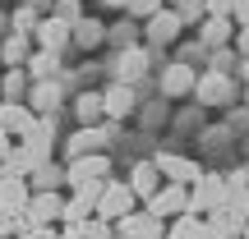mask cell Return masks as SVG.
I'll list each match as a JSON object with an SVG mask.
<instances>
[{"label":"cell","mask_w":249,"mask_h":239,"mask_svg":"<svg viewBox=\"0 0 249 239\" xmlns=\"http://www.w3.org/2000/svg\"><path fill=\"white\" fill-rule=\"evenodd\" d=\"M226 203V179L222 175H198L194 179V193H185V212L189 216H203L213 212V207Z\"/></svg>","instance_id":"obj_1"},{"label":"cell","mask_w":249,"mask_h":239,"mask_svg":"<svg viewBox=\"0 0 249 239\" xmlns=\"http://www.w3.org/2000/svg\"><path fill=\"white\" fill-rule=\"evenodd\" d=\"M134 203H139V198L129 193V184H102V193H97V207H92V216H97V221H107V225H116L124 212H134Z\"/></svg>","instance_id":"obj_2"},{"label":"cell","mask_w":249,"mask_h":239,"mask_svg":"<svg viewBox=\"0 0 249 239\" xmlns=\"http://www.w3.org/2000/svg\"><path fill=\"white\" fill-rule=\"evenodd\" d=\"M194 97H198V106H231L235 79H231V74L208 69V74H198V79H194Z\"/></svg>","instance_id":"obj_3"},{"label":"cell","mask_w":249,"mask_h":239,"mask_svg":"<svg viewBox=\"0 0 249 239\" xmlns=\"http://www.w3.org/2000/svg\"><path fill=\"white\" fill-rule=\"evenodd\" d=\"M185 193H189V184H171V179H161L157 193L143 198V203H148V216H157V221L180 216V212H185Z\"/></svg>","instance_id":"obj_4"},{"label":"cell","mask_w":249,"mask_h":239,"mask_svg":"<svg viewBox=\"0 0 249 239\" xmlns=\"http://www.w3.org/2000/svg\"><path fill=\"white\" fill-rule=\"evenodd\" d=\"M111 175V157H102V152H88V157H74L70 166H65V184H83V179H107Z\"/></svg>","instance_id":"obj_5"},{"label":"cell","mask_w":249,"mask_h":239,"mask_svg":"<svg viewBox=\"0 0 249 239\" xmlns=\"http://www.w3.org/2000/svg\"><path fill=\"white\" fill-rule=\"evenodd\" d=\"M116 230H120V239H161L166 235V221H157L148 212H124L116 221Z\"/></svg>","instance_id":"obj_6"},{"label":"cell","mask_w":249,"mask_h":239,"mask_svg":"<svg viewBox=\"0 0 249 239\" xmlns=\"http://www.w3.org/2000/svg\"><path fill=\"white\" fill-rule=\"evenodd\" d=\"M152 166H157V175L161 179H171V184H194L198 175H203V166L198 161H189V157H152Z\"/></svg>","instance_id":"obj_7"},{"label":"cell","mask_w":249,"mask_h":239,"mask_svg":"<svg viewBox=\"0 0 249 239\" xmlns=\"http://www.w3.org/2000/svg\"><path fill=\"white\" fill-rule=\"evenodd\" d=\"M143 37H148V46H171V42L180 37V18L161 5L152 18H143Z\"/></svg>","instance_id":"obj_8"},{"label":"cell","mask_w":249,"mask_h":239,"mask_svg":"<svg viewBox=\"0 0 249 239\" xmlns=\"http://www.w3.org/2000/svg\"><path fill=\"white\" fill-rule=\"evenodd\" d=\"M33 42L42 46V51H55V55H60L65 46H70V23H60V18L42 14V18H37V28H33Z\"/></svg>","instance_id":"obj_9"},{"label":"cell","mask_w":249,"mask_h":239,"mask_svg":"<svg viewBox=\"0 0 249 239\" xmlns=\"http://www.w3.org/2000/svg\"><path fill=\"white\" fill-rule=\"evenodd\" d=\"M28 179H18V175H0V212H9V216H23V207H28Z\"/></svg>","instance_id":"obj_10"},{"label":"cell","mask_w":249,"mask_h":239,"mask_svg":"<svg viewBox=\"0 0 249 239\" xmlns=\"http://www.w3.org/2000/svg\"><path fill=\"white\" fill-rule=\"evenodd\" d=\"M194 64H185V60H176V64H166L161 69V92L166 97H185V92H194Z\"/></svg>","instance_id":"obj_11"},{"label":"cell","mask_w":249,"mask_h":239,"mask_svg":"<svg viewBox=\"0 0 249 239\" xmlns=\"http://www.w3.org/2000/svg\"><path fill=\"white\" fill-rule=\"evenodd\" d=\"M107 147V129H97V124H79V133H74L70 143H65V157H88V152H102Z\"/></svg>","instance_id":"obj_12"},{"label":"cell","mask_w":249,"mask_h":239,"mask_svg":"<svg viewBox=\"0 0 249 239\" xmlns=\"http://www.w3.org/2000/svg\"><path fill=\"white\" fill-rule=\"evenodd\" d=\"M33 111L18 106V101H0V133H9V138H23L28 129H33Z\"/></svg>","instance_id":"obj_13"},{"label":"cell","mask_w":249,"mask_h":239,"mask_svg":"<svg viewBox=\"0 0 249 239\" xmlns=\"http://www.w3.org/2000/svg\"><path fill=\"white\" fill-rule=\"evenodd\" d=\"M28 101H33V115H51L55 106H60V83L55 79H42V83H28Z\"/></svg>","instance_id":"obj_14"},{"label":"cell","mask_w":249,"mask_h":239,"mask_svg":"<svg viewBox=\"0 0 249 239\" xmlns=\"http://www.w3.org/2000/svg\"><path fill=\"white\" fill-rule=\"evenodd\" d=\"M143 74H148V51L143 46H124L120 64H116V83H139Z\"/></svg>","instance_id":"obj_15"},{"label":"cell","mask_w":249,"mask_h":239,"mask_svg":"<svg viewBox=\"0 0 249 239\" xmlns=\"http://www.w3.org/2000/svg\"><path fill=\"white\" fill-rule=\"evenodd\" d=\"M37 161H42V157H37L33 147H23V143H18V147L5 152V161H0V175H18V179H28V175L37 170Z\"/></svg>","instance_id":"obj_16"},{"label":"cell","mask_w":249,"mask_h":239,"mask_svg":"<svg viewBox=\"0 0 249 239\" xmlns=\"http://www.w3.org/2000/svg\"><path fill=\"white\" fill-rule=\"evenodd\" d=\"M129 111H134V92H129V83H111V88L102 92V115L124 120Z\"/></svg>","instance_id":"obj_17"},{"label":"cell","mask_w":249,"mask_h":239,"mask_svg":"<svg viewBox=\"0 0 249 239\" xmlns=\"http://www.w3.org/2000/svg\"><path fill=\"white\" fill-rule=\"evenodd\" d=\"M28 46H33L28 32H0V60H5V69H18L28 60Z\"/></svg>","instance_id":"obj_18"},{"label":"cell","mask_w":249,"mask_h":239,"mask_svg":"<svg viewBox=\"0 0 249 239\" xmlns=\"http://www.w3.org/2000/svg\"><path fill=\"white\" fill-rule=\"evenodd\" d=\"M157 184H161V175H157V166H152V157L139 161V166L129 170V193L134 198H152V193H157Z\"/></svg>","instance_id":"obj_19"},{"label":"cell","mask_w":249,"mask_h":239,"mask_svg":"<svg viewBox=\"0 0 249 239\" xmlns=\"http://www.w3.org/2000/svg\"><path fill=\"white\" fill-rule=\"evenodd\" d=\"M231 42V18H213V14H203V23H198V46H226Z\"/></svg>","instance_id":"obj_20"},{"label":"cell","mask_w":249,"mask_h":239,"mask_svg":"<svg viewBox=\"0 0 249 239\" xmlns=\"http://www.w3.org/2000/svg\"><path fill=\"white\" fill-rule=\"evenodd\" d=\"M70 42L83 46V51H92V46L107 42V28H102L97 18H79V23H70Z\"/></svg>","instance_id":"obj_21"},{"label":"cell","mask_w":249,"mask_h":239,"mask_svg":"<svg viewBox=\"0 0 249 239\" xmlns=\"http://www.w3.org/2000/svg\"><path fill=\"white\" fill-rule=\"evenodd\" d=\"M55 69H60V55H55V51H42V46H37V55L28 60V79H33V83L55 79Z\"/></svg>","instance_id":"obj_22"},{"label":"cell","mask_w":249,"mask_h":239,"mask_svg":"<svg viewBox=\"0 0 249 239\" xmlns=\"http://www.w3.org/2000/svg\"><path fill=\"white\" fill-rule=\"evenodd\" d=\"M161 239H203V216H189V212H180L176 216V225H171Z\"/></svg>","instance_id":"obj_23"},{"label":"cell","mask_w":249,"mask_h":239,"mask_svg":"<svg viewBox=\"0 0 249 239\" xmlns=\"http://www.w3.org/2000/svg\"><path fill=\"white\" fill-rule=\"evenodd\" d=\"M65 239H111V225L97 221V216H88V221H74L70 230H65Z\"/></svg>","instance_id":"obj_24"},{"label":"cell","mask_w":249,"mask_h":239,"mask_svg":"<svg viewBox=\"0 0 249 239\" xmlns=\"http://www.w3.org/2000/svg\"><path fill=\"white\" fill-rule=\"evenodd\" d=\"M74 115H79V124H97L102 120V92H79Z\"/></svg>","instance_id":"obj_25"},{"label":"cell","mask_w":249,"mask_h":239,"mask_svg":"<svg viewBox=\"0 0 249 239\" xmlns=\"http://www.w3.org/2000/svg\"><path fill=\"white\" fill-rule=\"evenodd\" d=\"M28 83H33V79H28V69H5V79H0V97H5V101H18L28 92Z\"/></svg>","instance_id":"obj_26"},{"label":"cell","mask_w":249,"mask_h":239,"mask_svg":"<svg viewBox=\"0 0 249 239\" xmlns=\"http://www.w3.org/2000/svg\"><path fill=\"white\" fill-rule=\"evenodd\" d=\"M23 147H33L37 157L46 161V147H51V124H46V120H33V129L23 133Z\"/></svg>","instance_id":"obj_27"},{"label":"cell","mask_w":249,"mask_h":239,"mask_svg":"<svg viewBox=\"0 0 249 239\" xmlns=\"http://www.w3.org/2000/svg\"><path fill=\"white\" fill-rule=\"evenodd\" d=\"M60 179H65L60 166H46V161H37V170L28 175V189H33V193H37V189H55Z\"/></svg>","instance_id":"obj_28"},{"label":"cell","mask_w":249,"mask_h":239,"mask_svg":"<svg viewBox=\"0 0 249 239\" xmlns=\"http://www.w3.org/2000/svg\"><path fill=\"white\" fill-rule=\"evenodd\" d=\"M37 18H42V14H37L33 5H18V9H14V18H9V32H28V37H33Z\"/></svg>","instance_id":"obj_29"},{"label":"cell","mask_w":249,"mask_h":239,"mask_svg":"<svg viewBox=\"0 0 249 239\" xmlns=\"http://www.w3.org/2000/svg\"><path fill=\"white\" fill-rule=\"evenodd\" d=\"M51 18H60V23H79V18H83V0H51Z\"/></svg>","instance_id":"obj_30"},{"label":"cell","mask_w":249,"mask_h":239,"mask_svg":"<svg viewBox=\"0 0 249 239\" xmlns=\"http://www.w3.org/2000/svg\"><path fill=\"white\" fill-rule=\"evenodd\" d=\"M171 14L180 18V28H185V23H203V0H176Z\"/></svg>","instance_id":"obj_31"},{"label":"cell","mask_w":249,"mask_h":239,"mask_svg":"<svg viewBox=\"0 0 249 239\" xmlns=\"http://www.w3.org/2000/svg\"><path fill=\"white\" fill-rule=\"evenodd\" d=\"M161 5H166V0H124V9H129L134 18H152Z\"/></svg>","instance_id":"obj_32"},{"label":"cell","mask_w":249,"mask_h":239,"mask_svg":"<svg viewBox=\"0 0 249 239\" xmlns=\"http://www.w3.org/2000/svg\"><path fill=\"white\" fill-rule=\"evenodd\" d=\"M235 5H240V0H203V14H213V18H231Z\"/></svg>","instance_id":"obj_33"},{"label":"cell","mask_w":249,"mask_h":239,"mask_svg":"<svg viewBox=\"0 0 249 239\" xmlns=\"http://www.w3.org/2000/svg\"><path fill=\"white\" fill-rule=\"evenodd\" d=\"M213 69H217V74H231V69H235V55H226L222 46H217V51H213Z\"/></svg>","instance_id":"obj_34"},{"label":"cell","mask_w":249,"mask_h":239,"mask_svg":"<svg viewBox=\"0 0 249 239\" xmlns=\"http://www.w3.org/2000/svg\"><path fill=\"white\" fill-rule=\"evenodd\" d=\"M107 37H116V42H129V37H134V23H116V28H107Z\"/></svg>","instance_id":"obj_35"},{"label":"cell","mask_w":249,"mask_h":239,"mask_svg":"<svg viewBox=\"0 0 249 239\" xmlns=\"http://www.w3.org/2000/svg\"><path fill=\"white\" fill-rule=\"evenodd\" d=\"M231 18H235L240 28H249V0H240V5H235V14H231Z\"/></svg>","instance_id":"obj_36"},{"label":"cell","mask_w":249,"mask_h":239,"mask_svg":"<svg viewBox=\"0 0 249 239\" xmlns=\"http://www.w3.org/2000/svg\"><path fill=\"white\" fill-rule=\"evenodd\" d=\"M231 120H235V129H249V111H235Z\"/></svg>","instance_id":"obj_37"},{"label":"cell","mask_w":249,"mask_h":239,"mask_svg":"<svg viewBox=\"0 0 249 239\" xmlns=\"http://www.w3.org/2000/svg\"><path fill=\"white\" fill-rule=\"evenodd\" d=\"M235 46H240V51L249 55V28H240V37H235Z\"/></svg>","instance_id":"obj_38"},{"label":"cell","mask_w":249,"mask_h":239,"mask_svg":"<svg viewBox=\"0 0 249 239\" xmlns=\"http://www.w3.org/2000/svg\"><path fill=\"white\" fill-rule=\"evenodd\" d=\"M23 5H33L37 14H46V9H51V0H23Z\"/></svg>","instance_id":"obj_39"},{"label":"cell","mask_w":249,"mask_h":239,"mask_svg":"<svg viewBox=\"0 0 249 239\" xmlns=\"http://www.w3.org/2000/svg\"><path fill=\"white\" fill-rule=\"evenodd\" d=\"M9 225H14V216H9V212H0V235H5Z\"/></svg>","instance_id":"obj_40"},{"label":"cell","mask_w":249,"mask_h":239,"mask_svg":"<svg viewBox=\"0 0 249 239\" xmlns=\"http://www.w3.org/2000/svg\"><path fill=\"white\" fill-rule=\"evenodd\" d=\"M5 152H9V133H0V161H5Z\"/></svg>","instance_id":"obj_41"},{"label":"cell","mask_w":249,"mask_h":239,"mask_svg":"<svg viewBox=\"0 0 249 239\" xmlns=\"http://www.w3.org/2000/svg\"><path fill=\"white\" fill-rule=\"evenodd\" d=\"M102 5H107V9H124V0H102Z\"/></svg>","instance_id":"obj_42"},{"label":"cell","mask_w":249,"mask_h":239,"mask_svg":"<svg viewBox=\"0 0 249 239\" xmlns=\"http://www.w3.org/2000/svg\"><path fill=\"white\" fill-rule=\"evenodd\" d=\"M240 239H249V221H245V225H240Z\"/></svg>","instance_id":"obj_43"},{"label":"cell","mask_w":249,"mask_h":239,"mask_svg":"<svg viewBox=\"0 0 249 239\" xmlns=\"http://www.w3.org/2000/svg\"><path fill=\"white\" fill-rule=\"evenodd\" d=\"M0 32H5V18H0Z\"/></svg>","instance_id":"obj_44"},{"label":"cell","mask_w":249,"mask_h":239,"mask_svg":"<svg viewBox=\"0 0 249 239\" xmlns=\"http://www.w3.org/2000/svg\"><path fill=\"white\" fill-rule=\"evenodd\" d=\"M245 101H249V88H245Z\"/></svg>","instance_id":"obj_45"},{"label":"cell","mask_w":249,"mask_h":239,"mask_svg":"<svg viewBox=\"0 0 249 239\" xmlns=\"http://www.w3.org/2000/svg\"><path fill=\"white\" fill-rule=\"evenodd\" d=\"M245 179H249V170H245Z\"/></svg>","instance_id":"obj_46"},{"label":"cell","mask_w":249,"mask_h":239,"mask_svg":"<svg viewBox=\"0 0 249 239\" xmlns=\"http://www.w3.org/2000/svg\"><path fill=\"white\" fill-rule=\"evenodd\" d=\"M171 5H176V0H171Z\"/></svg>","instance_id":"obj_47"}]
</instances>
